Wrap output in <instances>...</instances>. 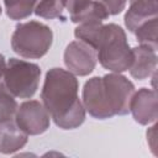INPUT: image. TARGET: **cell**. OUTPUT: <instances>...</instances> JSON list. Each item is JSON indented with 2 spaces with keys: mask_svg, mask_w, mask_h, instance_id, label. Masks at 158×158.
<instances>
[{
  "mask_svg": "<svg viewBox=\"0 0 158 158\" xmlns=\"http://www.w3.org/2000/svg\"><path fill=\"white\" fill-rule=\"evenodd\" d=\"M157 31H158V19L153 17L143 22L141 26H138L133 33L136 35L137 42L139 44H146V46H149L157 49V46H158Z\"/></svg>",
  "mask_w": 158,
  "mask_h": 158,
  "instance_id": "cell-16",
  "label": "cell"
},
{
  "mask_svg": "<svg viewBox=\"0 0 158 158\" xmlns=\"http://www.w3.org/2000/svg\"><path fill=\"white\" fill-rule=\"evenodd\" d=\"M5 69H6V60H5L4 54H1V53H0V80L4 78Z\"/></svg>",
  "mask_w": 158,
  "mask_h": 158,
  "instance_id": "cell-22",
  "label": "cell"
},
{
  "mask_svg": "<svg viewBox=\"0 0 158 158\" xmlns=\"http://www.w3.org/2000/svg\"><path fill=\"white\" fill-rule=\"evenodd\" d=\"M158 0H130L128 9L125 14V26L130 32H135L143 22L157 17Z\"/></svg>",
  "mask_w": 158,
  "mask_h": 158,
  "instance_id": "cell-12",
  "label": "cell"
},
{
  "mask_svg": "<svg viewBox=\"0 0 158 158\" xmlns=\"http://www.w3.org/2000/svg\"><path fill=\"white\" fill-rule=\"evenodd\" d=\"M28 141V135L25 133L15 122V118H7L0 121V153L12 154L21 148Z\"/></svg>",
  "mask_w": 158,
  "mask_h": 158,
  "instance_id": "cell-11",
  "label": "cell"
},
{
  "mask_svg": "<svg viewBox=\"0 0 158 158\" xmlns=\"http://www.w3.org/2000/svg\"><path fill=\"white\" fill-rule=\"evenodd\" d=\"M1 11H2V10H1V6H0V15H1Z\"/></svg>",
  "mask_w": 158,
  "mask_h": 158,
  "instance_id": "cell-23",
  "label": "cell"
},
{
  "mask_svg": "<svg viewBox=\"0 0 158 158\" xmlns=\"http://www.w3.org/2000/svg\"><path fill=\"white\" fill-rule=\"evenodd\" d=\"M63 1L65 10L69 12V16H72L81 11L84 7H86L91 0H63Z\"/></svg>",
  "mask_w": 158,
  "mask_h": 158,
  "instance_id": "cell-19",
  "label": "cell"
},
{
  "mask_svg": "<svg viewBox=\"0 0 158 158\" xmlns=\"http://www.w3.org/2000/svg\"><path fill=\"white\" fill-rule=\"evenodd\" d=\"M96 57L101 67L110 72L122 73L128 70L133 60V52L121 26L116 23L104 25L96 47Z\"/></svg>",
  "mask_w": 158,
  "mask_h": 158,
  "instance_id": "cell-2",
  "label": "cell"
},
{
  "mask_svg": "<svg viewBox=\"0 0 158 158\" xmlns=\"http://www.w3.org/2000/svg\"><path fill=\"white\" fill-rule=\"evenodd\" d=\"M156 137H157V123L154 122V125L147 130V142L149 144L151 151L154 154H157V152H156V148H157V139H156Z\"/></svg>",
  "mask_w": 158,
  "mask_h": 158,
  "instance_id": "cell-21",
  "label": "cell"
},
{
  "mask_svg": "<svg viewBox=\"0 0 158 158\" xmlns=\"http://www.w3.org/2000/svg\"><path fill=\"white\" fill-rule=\"evenodd\" d=\"M110 16L106 6L99 0H91L90 4L79 11L75 15L69 16L73 23H84V22H102Z\"/></svg>",
  "mask_w": 158,
  "mask_h": 158,
  "instance_id": "cell-13",
  "label": "cell"
},
{
  "mask_svg": "<svg viewBox=\"0 0 158 158\" xmlns=\"http://www.w3.org/2000/svg\"><path fill=\"white\" fill-rule=\"evenodd\" d=\"M130 112L139 125L154 123L158 118L157 93L154 89L141 88L135 91L130 101Z\"/></svg>",
  "mask_w": 158,
  "mask_h": 158,
  "instance_id": "cell-9",
  "label": "cell"
},
{
  "mask_svg": "<svg viewBox=\"0 0 158 158\" xmlns=\"http://www.w3.org/2000/svg\"><path fill=\"white\" fill-rule=\"evenodd\" d=\"M99 1L106 6L110 15H118L120 12H122V10H125L128 0H99Z\"/></svg>",
  "mask_w": 158,
  "mask_h": 158,
  "instance_id": "cell-20",
  "label": "cell"
},
{
  "mask_svg": "<svg viewBox=\"0 0 158 158\" xmlns=\"http://www.w3.org/2000/svg\"><path fill=\"white\" fill-rule=\"evenodd\" d=\"M77 75L62 68H51L46 73L41 91L42 104L51 120L62 130H74L85 121V109L79 99Z\"/></svg>",
  "mask_w": 158,
  "mask_h": 158,
  "instance_id": "cell-1",
  "label": "cell"
},
{
  "mask_svg": "<svg viewBox=\"0 0 158 158\" xmlns=\"http://www.w3.org/2000/svg\"><path fill=\"white\" fill-rule=\"evenodd\" d=\"M15 122L28 136H37L46 132L51 125V116L38 100L23 101L15 112Z\"/></svg>",
  "mask_w": 158,
  "mask_h": 158,
  "instance_id": "cell-6",
  "label": "cell"
},
{
  "mask_svg": "<svg viewBox=\"0 0 158 158\" xmlns=\"http://www.w3.org/2000/svg\"><path fill=\"white\" fill-rule=\"evenodd\" d=\"M41 68L36 63L10 58L4 73V84L7 90L20 99L32 98L40 85Z\"/></svg>",
  "mask_w": 158,
  "mask_h": 158,
  "instance_id": "cell-4",
  "label": "cell"
},
{
  "mask_svg": "<svg viewBox=\"0 0 158 158\" xmlns=\"http://www.w3.org/2000/svg\"><path fill=\"white\" fill-rule=\"evenodd\" d=\"M15 96L7 90L4 83H0V121L12 118L17 110Z\"/></svg>",
  "mask_w": 158,
  "mask_h": 158,
  "instance_id": "cell-18",
  "label": "cell"
},
{
  "mask_svg": "<svg viewBox=\"0 0 158 158\" xmlns=\"http://www.w3.org/2000/svg\"><path fill=\"white\" fill-rule=\"evenodd\" d=\"M37 2L38 0H4L6 15L14 21L27 19L35 11Z\"/></svg>",
  "mask_w": 158,
  "mask_h": 158,
  "instance_id": "cell-15",
  "label": "cell"
},
{
  "mask_svg": "<svg viewBox=\"0 0 158 158\" xmlns=\"http://www.w3.org/2000/svg\"><path fill=\"white\" fill-rule=\"evenodd\" d=\"M81 102L85 111H88L94 118L106 120L115 116L106 99L102 77H93L85 81Z\"/></svg>",
  "mask_w": 158,
  "mask_h": 158,
  "instance_id": "cell-8",
  "label": "cell"
},
{
  "mask_svg": "<svg viewBox=\"0 0 158 158\" xmlns=\"http://www.w3.org/2000/svg\"><path fill=\"white\" fill-rule=\"evenodd\" d=\"M104 23L102 22H84L79 23L74 30V36L91 46L95 51L99 43V40L101 37Z\"/></svg>",
  "mask_w": 158,
  "mask_h": 158,
  "instance_id": "cell-14",
  "label": "cell"
},
{
  "mask_svg": "<svg viewBox=\"0 0 158 158\" xmlns=\"http://www.w3.org/2000/svg\"><path fill=\"white\" fill-rule=\"evenodd\" d=\"M53 43V31L40 21L20 22L11 36L12 51L22 58L38 59L49 51Z\"/></svg>",
  "mask_w": 158,
  "mask_h": 158,
  "instance_id": "cell-3",
  "label": "cell"
},
{
  "mask_svg": "<svg viewBox=\"0 0 158 158\" xmlns=\"http://www.w3.org/2000/svg\"><path fill=\"white\" fill-rule=\"evenodd\" d=\"M63 59L67 69L79 77L89 75L98 63L96 51L80 40L73 41L65 47Z\"/></svg>",
  "mask_w": 158,
  "mask_h": 158,
  "instance_id": "cell-7",
  "label": "cell"
},
{
  "mask_svg": "<svg viewBox=\"0 0 158 158\" xmlns=\"http://www.w3.org/2000/svg\"><path fill=\"white\" fill-rule=\"evenodd\" d=\"M64 1L63 0H40L35 7V14L42 19H62L65 20L64 12Z\"/></svg>",
  "mask_w": 158,
  "mask_h": 158,
  "instance_id": "cell-17",
  "label": "cell"
},
{
  "mask_svg": "<svg viewBox=\"0 0 158 158\" xmlns=\"http://www.w3.org/2000/svg\"><path fill=\"white\" fill-rule=\"evenodd\" d=\"M104 89L107 102L114 115L123 116L130 112V101L133 95L135 85L121 73H109L102 77Z\"/></svg>",
  "mask_w": 158,
  "mask_h": 158,
  "instance_id": "cell-5",
  "label": "cell"
},
{
  "mask_svg": "<svg viewBox=\"0 0 158 158\" xmlns=\"http://www.w3.org/2000/svg\"><path fill=\"white\" fill-rule=\"evenodd\" d=\"M132 52L133 60L128 68L131 77L137 80H144L153 75V73H156L158 62L157 49L146 44H138L137 47L132 48Z\"/></svg>",
  "mask_w": 158,
  "mask_h": 158,
  "instance_id": "cell-10",
  "label": "cell"
}]
</instances>
